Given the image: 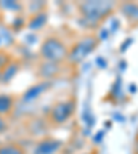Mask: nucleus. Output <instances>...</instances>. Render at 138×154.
Returning a JSON list of instances; mask_svg holds the SVG:
<instances>
[{"instance_id": "obj_1", "label": "nucleus", "mask_w": 138, "mask_h": 154, "mask_svg": "<svg viewBox=\"0 0 138 154\" xmlns=\"http://www.w3.org/2000/svg\"><path fill=\"white\" fill-rule=\"evenodd\" d=\"M39 54H40V58L44 62L58 65L66 61L68 54H69V47L61 37L47 36L40 44Z\"/></svg>"}, {"instance_id": "obj_2", "label": "nucleus", "mask_w": 138, "mask_h": 154, "mask_svg": "<svg viewBox=\"0 0 138 154\" xmlns=\"http://www.w3.org/2000/svg\"><path fill=\"white\" fill-rule=\"evenodd\" d=\"M77 8L84 22L97 25L112 14V11L116 8V4L112 2H84L79 4Z\"/></svg>"}, {"instance_id": "obj_3", "label": "nucleus", "mask_w": 138, "mask_h": 154, "mask_svg": "<svg viewBox=\"0 0 138 154\" xmlns=\"http://www.w3.org/2000/svg\"><path fill=\"white\" fill-rule=\"evenodd\" d=\"M76 112V100L75 98L57 100L51 105L47 112V121L53 127H61L73 117Z\"/></svg>"}, {"instance_id": "obj_4", "label": "nucleus", "mask_w": 138, "mask_h": 154, "mask_svg": "<svg viewBox=\"0 0 138 154\" xmlns=\"http://www.w3.org/2000/svg\"><path fill=\"white\" fill-rule=\"evenodd\" d=\"M100 44V38L97 35H86L80 37L69 48L66 61L71 65H79L86 59Z\"/></svg>"}, {"instance_id": "obj_5", "label": "nucleus", "mask_w": 138, "mask_h": 154, "mask_svg": "<svg viewBox=\"0 0 138 154\" xmlns=\"http://www.w3.org/2000/svg\"><path fill=\"white\" fill-rule=\"evenodd\" d=\"M62 144H64V142L61 139L46 136L42 140H39L33 154H57L58 151L61 150Z\"/></svg>"}, {"instance_id": "obj_6", "label": "nucleus", "mask_w": 138, "mask_h": 154, "mask_svg": "<svg viewBox=\"0 0 138 154\" xmlns=\"http://www.w3.org/2000/svg\"><path fill=\"white\" fill-rule=\"evenodd\" d=\"M116 8H119L122 15L133 28L138 26V2H122L116 4Z\"/></svg>"}, {"instance_id": "obj_7", "label": "nucleus", "mask_w": 138, "mask_h": 154, "mask_svg": "<svg viewBox=\"0 0 138 154\" xmlns=\"http://www.w3.org/2000/svg\"><path fill=\"white\" fill-rule=\"evenodd\" d=\"M48 87H50V81L48 80H43V81H40V83L32 85L25 92V95H24V102H32L33 99H36L37 96H40L43 92H46Z\"/></svg>"}, {"instance_id": "obj_8", "label": "nucleus", "mask_w": 138, "mask_h": 154, "mask_svg": "<svg viewBox=\"0 0 138 154\" xmlns=\"http://www.w3.org/2000/svg\"><path fill=\"white\" fill-rule=\"evenodd\" d=\"M47 21H48V14L46 11H37L35 15L30 17L28 22V28L33 29V30H37V29L40 30L47 23Z\"/></svg>"}, {"instance_id": "obj_9", "label": "nucleus", "mask_w": 138, "mask_h": 154, "mask_svg": "<svg viewBox=\"0 0 138 154\" xmlns=\"http://www.w3.org/2000/svg\"><path fill=\"white\" fill-rule=\"evenodd\" d=\"M14 107V99L8 95H0V114H8Z\"/></svg>"}, {"instance_id": "obj_10", "label": "nucleus", "mask_w": 138, "mask_h": 154, "mask_svg": "<svg viewBox=\"0 0 138 154\" xmlns=\"http://www.w3.org/2000/svg\"><path fill=\"white\" fill-rule=\"evenodd\" d=\"M0 154H25V151L18 144H7L0 149Z\"/></svg>"}, {"instance_id": "obj_11", "label": "nucleus", "mask_w": 138, "mask_h": 154, "mask_svg": "<svg viewBox=\"0 0 138 154\" xmlns=\"http://www.w3.org/2000/svg\"><path fill=\"white\" fill-rule=\"evenodd\" d=\"M4 128V124H3V121H2V119H0V129H3Z\"/></svg>"}, {"instance_id": "obj_12", "label": "nucleus", "mask_w": 138, "mask_h": 154, "mask_svg": "<svg viewBox=\"0 0 138 154\" xmlns=\"http://www.w3.org/2000/svg\"><path fill=\"white\" fill-rule=\"evenodd\" d=\"M135 154H138V142H137V146H135Z\"/></svg>"}, {"instance_id": "obj_13", "label": "nucleus", "mask_w": 138, "mask_h": 154, "mask_svg": "<svg viewBox=\"0 0 138 154\" xmlns=\"http://www.w3.org/2000/svg\"><path fill=\"white\" fill-rule=\"evenodd\" d=\"M87 154H91V153H87Z\"/></svg>"}]
</instances>
